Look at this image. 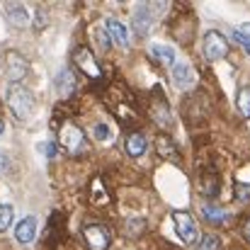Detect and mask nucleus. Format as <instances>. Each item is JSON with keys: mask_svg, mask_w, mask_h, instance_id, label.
<instances>
[{"mask_svg": "<svg viewBox=\"0 0 250 250\" xmlns=\"http://www.w3.org/2000/svg\"><path fill=\"white\" fill-rule=\"evenodd\" d=\"M7 107L20 122H24L34 114V95L22 83L10 85L7 87Z\"/></svg>", "mask_w": 250, "mask_h": 250, "instance_id": "obj_1", "label": "nucleus"}, {"mask_svg": "<svg viewBox=\"0 0 250 250\" xmlns=\"http://www.w3.org/2000/svg\"><path fill=\"white\" fill-rule=\"evenodd\" d=\"M0 66H2V73L7 76V81H12V85L20 83L29 73V63L20 51H5L0 56Z\"/></svg>", "mask_w": 250, "mask_h": 250, "instance_id": "obj_2", "label": "nucleus"}, {"mask_svg": "<svg viewBox=\"0 0 250 250\" xmlns=\"http://www.w3.org/2000/svg\"><path fill=\"white\" fill-rule=\"evenodd\" d=\"M59 141H61V146H63L68 153H78L85 146V134L76 122L63 119V122L59 124Z\"/></svg>", "mask_w": 250, "mask_h": 250, "instance_id": "obj_3", "label": "nucleus"}, {"mask_svg": "<svg viewBox=\"0 0 250 250\" xmlns=\"http://www.w3.org/2000/svg\"><path fill=\"white\" fill-rule=\"evenodd\" d=\"M172 224H175L177 236L185 243H197L199 241V229H197V221L189 211H172Z\"/></svg>", "mask_w": 250, "mask_h": 250, "instance_id": "obj_4", "label": "nucleus"}, {"mask_svg": "<svg viewBox=\"0 0 250 250\" xmlns=\"http://www.w3.org/2000/svg\"><path fill=\"white\" fill-rule=\"evenodd\" d=\"M204 56H207V61H221L229 56V42L221 32L211 29L204 34Z\"/></svg>", "mask_w": 250, "mask_h": 250, "instance_id": "obj_5", "label": "nucleus"}, {"mask_svg": "<svg viewBox=\"0 0 250 250\" xmlns=\"http://www.w3.org/2000/svg\"><path fill=\"white\" fill-rule=\"evenodd\" d=\"M73 63H76L78 71H83L87 78H95V81L102 78V68H100L95 54H92L87 46H78V49H76V54H73Z\"/></svg>", "mask_w": 250, "mask_h": 250, "instance_id": "obj_6", "label": "nucleus"}, {"mask_svg": "<svg viewBox=\"0 0 250 250\" xmlns=\"http://www.w3.org/2000/svg\"><path fill=\"white\" fill-rule=\"evenodd\" d=\"M83 238L87 250H107L109 243H112V236L104 226L100 224H92V226H85L83 229Z\"/></svg>", "mask_w": 250, "mask_h": 250, "instance_id": "obj_7", "label": "nucleus"}, {"mask_svg": "<svg viewBox=\"0 0 250 250\" xmlns=\"http://www.w3.org/2000/svg\"><path fill=\"white\" fill-rule=\"evenodd\" d=\"M194 81H197V76H194V68L189 63H172V83L180 90L194 87Z\"/></svg>", "mask_w": 250, "mask_h": 250, "instance_id": "obj_8", "label": "nucleus"}, {"mask_svg": "<svg viewBox=\"0 0 250 250\" xmlns=\"http://www.w3.org/2000/svg\"><path fill=\"white\" fill-rule=\"evenodd\" d=\"M104 32H107L109 42H114L117 46H122V49H126V46H129V34H126V27H124L119 20L107 17V20H104Z\"/></svg>", "mask_w": 250, "mask_h": 250, "instance_id": "obj_9", "label": "nucleus"}, {"mask_svg": "<svg viewBox=\"0 0 250 250\" xmlns=\"http://www.w3.org/2000/svg\"><path fill=\"white\" fill-rule=\"evenodd\" d=\"M199 211H202L204 221H209V224H214V226H224V224L231 221V214H229L224 207H216V204H209V202H204Z\"/></svg>", "mask_w": 250, "mask_h": 250, "instance_id": "obj_10", "label": "nucleus"}, {"mask_svg": "<svg viewBox=\"0 0 250 250\" xmlns=\"http://www.w3.org/2000/svg\"><path fill=\"white\" fill-rule=\"evenodd\" d=\"M76 87H78V78L73 76L71 68H63V71L59 73V78H56V92H59V97L68 100V97L76 92Z\"/></svg>", "mask_w": 250, "mask_h": 250, "instance_id": "obj_11", "label": "nucleus"}, {"mask_svg": "<svg viewBox=\"0 0 250 250\" xmlns=\"http://www.w3.org/2000/svg\"><path fill=\"white\" fill-rule=\"evenodd\" d=\"M15 238L20 241V243H32L34 238H37V219L34 216H24L22 221H17V226H15Z\"/></svg>", "mask_w": 250, "mask_h": 250, "instance_id": "obj_12", "label": "nucleus"}, {"mask_svg": "<svg viewBox=\"0 0 250 250\" xmlns=\"http://www.w3.org/2000/svg\"><path fill=\"white\" fill-rule=\"evenodd\" d=\"M156 151H158V156H161L163 161L180 163V151H177V146L172 144V139L166 136V134H161V136L156 139Z\"/></svg>", "mask_w": 250, "mask_h": 250, "instance_id": "obj_13", "label": "nucleus"}, {"mask_svg": "<svg viewBox=\"0 0 250 250\" xmlns=\"http://www.w3.org/2000/svg\"><path fill=\"white\" fill-rule=\"evenodd\" d=\"M5 12H7V20L15 24V27H27L29 24V12L22 2H7L5 5Z\"/></svg>", "mask_w": 250, "mask_h": 250, "instance_id": "obj_14", "label": "nucleus"}, {"mask_svg": "<svg viewBox=\"0 0 250 250\" xmlns=\"http://www.w3.org/2000/svg\"><path fill=\"white\" fill-rule=\"evenodd\" d=\"M126 153L131 158H141L146 153V136L141 131H134V134L126 136Z\"/></svg>", "mask_w": 250, "mask_h": 250, "instance_id": "obj_15", "label": "nucleus"}, {"mask_svg": "<svg viewBox=\"0 0 250 250\" xmlns=\"http://www.w3.org/2000/svg\"><path fill=\"white\" fill-rule=\"evenodd\" d=\"M151 22H153V7L141 5V7L136 10V15H134V24H136L139 34H146L148 27H151Z\"/></svg>", "mask_w": 250, "mask_h": 250, "instance_id": "obj_16", "label": "nucleus"}, {"mask_svg": "<svg viewBox=\"0 0 250 250\" xmlns=\"http://www.w3.org/2000/svg\"><path fill=\"white\" fill-rule=\"evenodd\" d=\"M199 192H202L204 197H216V192H219V177H216L214 172L202 175V177H199Z\"/></svg>", "mask_w": 250, "mask_h": 250, "instance_id": "obj_17", "label": "nucleus"}, {"mask_svg": "<svg viewBox=\"0 0 250 250\" xmlns=\"http://www.w3.org/2000/svg\"><path fill=\"white\" fill-rule=\"evenodd\" d=\"M151 54H153L158 61L170 63V66H172V61H175V49H172V46H166V44H153V46H151Z\"/></svg>", "mask_w": 250, "mask_h": 250, "instance_id": "obj_18", "label": "nucleus"}, {"mask_svg": "<svg viewBox=\"0 0 250 250\" xmlns=\"http://www.w3.org/2000/svg\"><path fill=\"white\" fill-rule=\"evenodd\" d=\"M197 250H221V238L216 233H204L197 241Z\"/></svg>", "mask_w": 250, "mask_h": 250, "instance_id": "obj_19", "label": "nucleus"}, {"mask_svg": "<svg viewBox=\"0 0 250 250\" xmlns=\"http://www.w3.org/2000/svg\"><path fill=\"white\" fill-rule=\"evenodd\" d=\"M153 119H156V122H158V126H163V129H170V126H172L170 109H167L166 100H161V107H158V109H153Z\"/></svg>", "mask_w": 250, "mask_h": 250, "instance_id": "obj_20", "label": "nucleus"}, {"mask_svg": "<svg viewBox=\"0 0 250 250\" xmlns=\"http://www.w3.org/2000/svg\"><path fill=\"white\" fill-rule=\"evenodd\" d=\"M238 112L246 119H250V85H243L238 90Z\"/></svg>", "mask_w": 250, "mask_h": 250, "instance_id": "obj_21", "label": "nucleus"}, {"mask_svg": "<svg viewBox=\"0 0 250 250\" xmlns=\"http://www.w3.org/2000/svg\"><path fill=\"white\" fill-rule=\"evenodd\" d=\"M92 136H95L97 141H109L112 134H109V126H107L104 122H97V124L92 126Z\"/></svg>", "mask_w": 250, "mask_h": 250, "instance_id": "obj_22", "label": "nucleus"}, {"mask_svg": "<svg viewBox=\"0 0 250 250\" xmlns=\"http://www.w3.org/2000/svg\"><path fill=\"white\" fill-rule=\"evenodd\" d=\"M10 224H12V207L0 204V231H5Z\"/></svg>", "mask_w": 250, "mask_h": 250, "instance_id": "obj_23", "label": "nucleus"}, {"mask_svg": "<svg viewBox=\"0 0 250 250\" xmlns=\"http://www.w3.org/2000/svg\"><path fill=\"white\" fill-rule=\"evenodd\" d=\"M97 189V197H92V202H97V204H107V192L102 189V182L100 180H95L92 182V192Z\"/></svg>", "mask_w": 250, "mask_h": 250, "instance_id": "obj_24", "label": "nucleus"}, {"mask_svg": "<svg viewBox=\"0 0 250 250\" xmlns=\"http://www.w3.org/2000/svg\"><path fill=\"white\" fill-rule=\"evenodd\" d=\"M233 39H236V42H238V44H241V46L250 54V34L241 32V29H236V32H233Z\"/></svg>", "mask_w": 250, "mask_h": 250, "instance_id": "obj_25", "label": "nucleus"}, {"mask_svg": "<svg viewBox=\"0 0 250 250\" xmlns=\"http://www.w3.org/2000/svg\"><path fill=\"white\" fill-rule=\"evenodd\" d=\"M236 197H238V199H243V202H248L250 199V185L238 182V185H236Z\"/></svg>", "mask_w": 250, "mask_h": 250, "instance_id": "obj_26", "label": "nucleus"}, {"mask_svg": "<svg viewBox=\"0 0 250 250\" xmlns=\"http://www.w3.org/2000/svg\"><path fill=\"white\" fill-rule=\"evenodd\" d=\"M39 148H42V151H44V153H46L49 158H56V153H59V148H56V144H42Z\"/></svg>", "mask_w": 250, "mask_h": 250, "instance_id": "obj_27", "label": "nucleus"}, {"mask_svg": "<svg viewBox=\"0 0 250 250\" xmlns=\"http://www.w3.org/2000/svg\"><path fill=\"white\" fill-rule=\"evenodd\" d=\"M241 231H243V238L250 243V214L243 219V226H241Z\"/></svg>", "mask_w": 250, "mask_h": 250, "instance_id": "obj_28", "label": "nucleus"}, {"mask_svg": "<svg viewBox=\"0 0 250 250\" xmlns=\"http://www.w3.org/2000/svg\"><path fill=\"white\" fill-rule=\"evenodd\" d=\"M2 129H5V124H2V122H0V134H2Z\"/></svg>", "mask_w": 250, "mask_h": 250, "instance_id": "obj_29", "label": "nucleus"}]
</instances>
